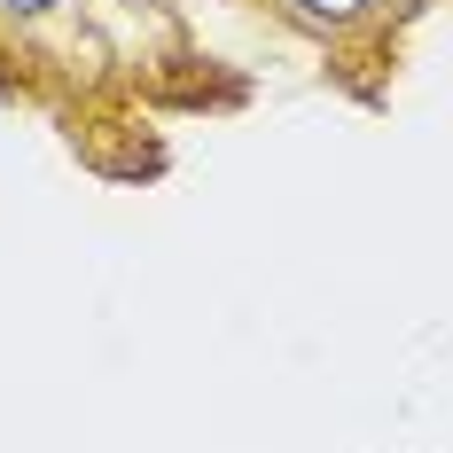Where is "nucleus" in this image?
<instances>
[{"instance_id":"f03ea898","label":"nucleus","mask_w":453,"mask_h":453,"mask_svg":"<svg viewBox=\"0 0 453 453\" xmlns=\"http://www.w3.org/2000/svg\"><path fill=\"white\" fill-rule=\"evenodd\" d=\"M47 8H63V0H0V16H16V24H32V16H47Z\"/></svg>"},{"instance_id":"f257e3e1","label":"nucleus","mask_w":453,"mask_h":453,"mask_svg":"<svg viewBox=\"0 0 453 453\" xmlns=\"http://www.w3.org/2000/svg\"><path fill=\"white\" fill-rule=\"evenodd\" d=\"M297 24H313V32H344L352 16H367V0H281Z\"/></svg>"}]
</instances>
